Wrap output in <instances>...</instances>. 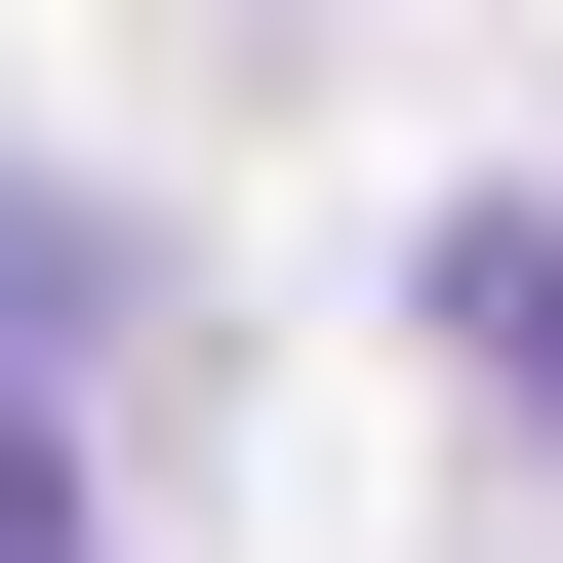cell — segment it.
<instances>
[{
	"label": "cell",
	"mask_w": 563,
	"mask_h": 563,
	"mask_svg": "<svg viewBox=\"0 0 563 563\" xmlns=\"http://www.w3.org/2000/svg\"><path fill=\"white\" fill-rule=\"evenodd\" d=\"M483 363H523V402H563V242H483Z\"/></svg>",
	"instance_id": "1"
},
{
	"label": "cell",
	"mask_w": 563,
	"mask_h": 563,
	"mask_svg": "<svg viewBox=\"0 0 563 563\" xmlns=\"http://www.w3.org/2000/svg\"><path fill=\"white\" fill-rule=\"evenodd\" d=\"M0 563H121V523H81V483H41V443H0Z\"/></svg>",
	"instance_id": "2"
}]
</instances>
